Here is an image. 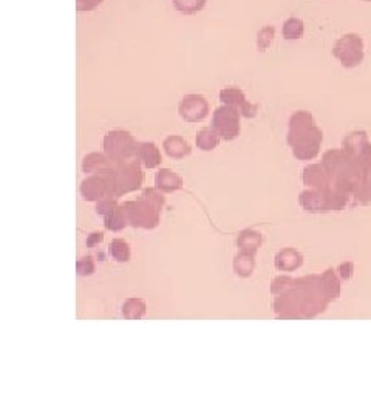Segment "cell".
<instances>
[{
	"mask_svg": "<svg viewBox=\"0 0 371 417\" xmlns=\"http://www.w3.org/2000/svg\"><path fill=\"white\" fill-rule=\"evenodd\" d=\"M322 139V133L318 132L311 116L307 113L294 115L291 119V132H289V143L294 147V153L299 158H313L318 150V143Z\"/></svg>",
	"mask_w": 371,
	"mask_h": 417,
	"instance_id": "cell-1",
	"label": "cell"
},
{
	"mask_svg": "<svg viewBox=\"0 0 371 417\" xmlns=\"http://www.w3.org/2000/svg\"><path fill=\"white\" fill-rule=\"evenodd\" d=\"M139 158L146 162L147 167H155L160 162V152L153 144H141L136 148Z\"/></svg>",
	"mask_w": 371,
	"mask_h": 417,
	"instance_id": "cell-6",
	"label": "cell"
},
{
	"mask_svg": "<svg viewBox=\"0 0 371 417\" xmlns=\"http://www.w3.org/2000/svg\"><path fill=\"white\" fill-rule=\"evenodd\" d=\"M303 33H305V27H303V22L300 19L291 17L285 22V25H284L285 39H288V41L300 39Z\"/></svg>",
	"mask_w": 371,
	"mask_h": 417,
	"instance_id": "cell-7",
	"label": "cell"
},
{
	"mask_svg": "<svg viewBox=\"0 0 371 417\" xmlns=\"http://www.w3.org/2000/svg\"><path fill=\"white\" fill-rule=\"evenodd\" d=\"M102 2L104 0H76V8L79 13H88L101 6Z\"/></svg>",
	"mask_w": 371,
	"mask_h": 417,
	"instance_id": "cell-12",
	"label": "cell"
},
{
	"mask_svg": "<svg viewBox=\"0 0 371 417\" xmlns=\"http://www.w3.org/2000/svg\"><path fill=\"white\" fill-rule=\"evenodd\" d=\"M164 147L167 153L170 156H175V158H181V156L189 153V146L178 136H170L164 143Z\"/></svg>",
	"mask_w": 371,
	"mask_h": 417,
	"instance_id": "cell-8",
	"label": "cell"
},
{
	"mask_svg": "<svg viewBox=\"0 0 371 417\" xmlns=\"http://www.w3.org/2000/svg\"><path fill=\"white\" fill-rule=\"evenodd\" d=\"M272 37H274V28H271V27L263 28L262 31L258 33V47L260 48L268 47L272 41Z\"/></svg>",
	"mask_w": 371,
	"mask_h": 417,
	"instance_id": "cell-13",
	"label": "cell"
},
{
	"mask_svg": "<svg viewBox=\"0 0 371 417\" xmlns=\"http://www.w3.org/2000/svg\"><path fill=\"white\" fill-rule=\"evenodd\" d=\"M220 98L223 102H226L227 106L237 107V106H244V96L240 90L237 88H226L220 93Z\"/></svg>",
	"mask_w": 371,
	"mask_h": 417,
	"instance_id": "cell-11",
	"label": "cell"
},
{
	"mask_svg": "<svg viewBox=\"0 0 371 417\" xmlns=\"http://www.w3.org/2000/svg\"><path fill=\"white\" fill-rule=\"evenodd\" d=\"M214 127L225 139H232L239 135L240 124L239 113L232 107H223L215 111L214 115Z\"/></svg>",
	"mask_w": 371,
	"mask_h": 417,
	"instance_id": "cell-3",
	"label": "cell"
},
{
	"mask_svg": "<svg viewBox=\"0 0 371 417\" xmlns=\"http://www.w3.org/2000/svg\"><path fill=\"white\" fill-rule=\"evenodd\" d=\"M332 53L344 66L359 65L363 59V42L359 34H345L334 45Z\"/></svg>",
	"mask_w": 371,
	"mask_h": 417,
	"instance_id": "cell-2",
	"label": "cell"
},
{
	"mask_svg": "<svg viewBox=\"0 0 371 417\" xmlns=\"http://www.w3.org/2000/svg\"><path fill=\"white\" fill-rule=\"evenodd\" d=\"M104 146H106L107 153L115 158H125V156L132 155L133 150H136V146L133 144L130 135L124 132L108 133Z\"/></svg>",
	"mask_w": 371,
	"mask_h": 417,
	"instance_id": "cell-4",
	"label": "cell"
},
{
	"mask_svg": "<svg viewBox=\"0 0 371 417\" xmlns=\"http://www.w3.org/2000/svg\"><path fill=\"white\" fill-rule=\"evenodd\" d=\"M174 5L183 14H197L204 8L206 0H174Z\"/></svg>",
	"mask_w": 371,
	"mask_h": 417,
	"instance_id": "cell-9",
	"label": "cell"
},
{
	"mask_svg": "<svg viewBox=\"0 0 371 417\" xmlns=\"http://www.w3.org/2000/svg\"><path fill=\"white\" fill-rule=\"evenodd\" d=\"M181 115L188 121H200L207 115V104L200 96H188L181 104Z\"/></svg>",
	"mask_w": 371,
	"mask_h": 417,
	"instance_id": "cell-5",
	"label": "cell"
},
{
	"mask_svg": "<svg viewBox=\"0 0 371 417\" xmlns=\"http://www.w3.org/2000/svg\"><path fill=\"white\" fill-rule=\"evenodd\" d=\"M370 2H371V0H370Z\"/></svg>",
	"mask_w": 371,
	"mask_h": 417,
	"instance_id": "cell-14",
	"label": "cell"
},
{
	"mask_svg": "<svg viewBox=\"0 0 371 417\" xmlns=\"http://www.w3.org/2000/svg\"><path fill=\"white\" fill-rule=\"evenodd\" d=\"M197 143L200 147L203 148V150H212V148L218 144V136L215 132H212L209 129H204L198 133Z\"/></svg>",
	"mask_w": 371,
	"mask_h": 417,
	"instance_id": "cell-10",
	"label": "cell"
}]
</instances>
